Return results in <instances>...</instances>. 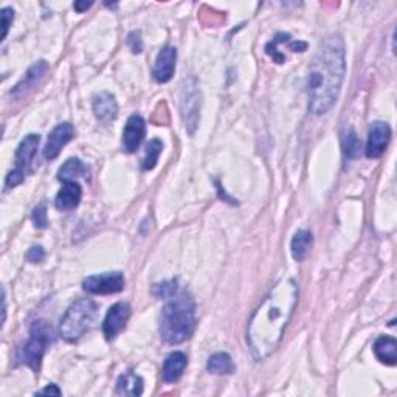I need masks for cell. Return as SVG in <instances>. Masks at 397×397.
Wrapping results in <instances>:
<instances>
[{"instance_id": "obj_28", "label": "cell", "mask_w": 397, "mask_h": 397, "mask_svg": "<svg viewBox=\"0 0 397 397\" xmlns=\"http://www.w3.org/2000/svg\"><path fill=\"white\" fill-rule=\"evenodd\" d=\"M46 258V252H44L42 247H32L27 253V259L30 262H41Z\"/></svg>"}, {"instance_id": "obj_2", "label": "cell", "mask_w": 397, "mask_h": 397, "mask_svg": "<svg viewBox=\"0 0 397 397\" xmlns=\"http://www.w3.org/2000/svg\"><path fill=\"white\" fill-rule=\"evenodd\" d=\"M344 72L346 53L341 36L331 34L320 42L307 78L309 109L312 114L323 115L332 109L339 100Z\"/></svg>"}, {"instance_id": "obj_8", "label": "cell", "mask_w": 397, "mask_h": 397, "mask_svg": "<svg viewBox=\"0 0 397 397\" xmlns=\"http://www.w3.org/2000/svg\"><path fill=\"white\" fill-rule=\"evenodd\" d=\"M391 140V127L388 123L376 122L372 123L368 132V141H366L365 154L368 159H379Z\"/></svg>"}, {"instance_id": "obj_9", "label": "cell", "mask_w": 397, "mask_h": 397, "mask_svg": "<svg viewBox=\"0 0 397 397\" xmlns=\"http://www.w3.org/2000/svg\"><path fill=\"white\" fill-rule=\"evenodd\" d=\"M181 110L183 123L191 134L197 127L199 123V114H200V95L196 86L186 84L182 92V101H181Z\"/></svg>"}, {"instance_id": "obj_5", "label": "cell", "mask_w": 397, "mask_h": 397, "mask_svg": "<svg viewBox=\"0 0 397 397\" xmlns=\"http://www.w3.org/2000/svg\"><path fill=\"white\" fill-rule=\"evenodd\" d=\"M53 341V329L47 321H34L30 329V337L25 344H22L16 354V362L25 365L33 371H39L42 357L46 354L48 344Z\"/></svg>"}, {"instance_id": "obj_29", "label": "cell", "mask_w": 397, "mask_h": 397, "mask_svg": "<svg viewBox=\"0 0 397 397\" xmlns=\"http://www.w3.org/2000/svg\"><path fill=\"white\" fill-rule=\"evenodd\" d=\"M37 394H42V396H47V394H53V396H61V389H59L56 385H48L47 388H44L41 389L39 393Z\"/></svg>"}, {"instance_id": "obj_12", "label": "cell", "mask_w": 397, "mask_h": 397, "mask_svg": "<svg viewBox=\"0 0 397 397\" xmlns=\"http://www.w3.org/2000/svg\"><path fill=\"white\" fill-rule=\"evenodd\" d=\"M146 134V123L140 115H132L127 119L123 131V148L127 154H134L140 148Z\"/></svg>"}, {"instance_id": "obj_21", "label": "cell", "mask_w": 397, "mask_h": 397, "mask_svg": "<svg viewBox=\"0 0 397 397\" xmlns=\"http://www.w3.org/2000/svg\"><path fill=\"white\" fill-rule=\"evenodd\" d=\"M87 167L79 159H69L58 172V178L63 182H74V178L84 177Z\"/></svg>"}, {"instance_id": "obj_17", "label": "cell", "mask_w": 397, "mask_h": 397, "mask_svg": "<svg viewBox=\"0 0 397 397\" xmlns=\"http://www.w3.org/2000/svg\"><path fill=\"white\" fill-rule=\"evenodd\" d=\"M82 197V190L77 182H65L61 190H59L55 205L61 211H70L74 209L81 202Z\"/></svg>"}, {"instance_id": "obj_24", "label": "cell", "mask_w": 397, "mask_h": 397, "mask_svg": "<svg viewBox=\"0 0 397 397\" xmlns=\"http://www.w3.org/2000/svg\"><path fill=\"white\" fill-rule=\"evenodd\" d=\"M162 149H163V143L160 140H151L146 145L145 157H143V169L145 171L155 168V164H157V162H159V157L162 154Z\"/></svg>"}, {"instance_id": "obj_11", "label": "cell", "mask_w": 397, "mask_h": 397, "mask_svg": "<svg viewBox=\"0 0 397 397\" xmlns=\"http://www.w3.org/2000/svg\"><path fill=\"white\" fill-rule=\"evenodd\" d=\"M74 136V129L70 123H61L58 124L53 131L50 132L47 145L44 148V157L47 160H55L61 152V149L72 141Z\"/></svg>"}, {"instance_id": "obj_6", "label": "cell", "mask_w": 397, "mask_h": 397, "mask_svg": "<svg viewBox=\"0 0 397 397\" xmlns=\"http://www.w3.org/2000/svg\"><path fill=\"white\" fill-rule=\"evenodd\" d=\"M39 141L41 137L36 134H30L20 141L16 155H14V169L10 171V174L5 178L6 188H14V186L24 182L25 176L32 169V162L37 152V148H39Z\"/></svg>"}, {"instance_id": "obj_15", "label": "cell", "mask_w": 397, "mask_h": 397, "mask_svg": "<svg viewBox=\"0 0 397 397\" xmlns=\"http://www.w3.org/2000/svg\"><path fill=\"white\" fill-rule=\"evenodd\" d=\"M48 70V65L46 61H39V63H36L32 69H30L27 72V74L24 78L20 79V82H18V86L13 89L11 91V96L13 98H22V96H25L28 93V91H32V89L39 82L42 78H44V74L47 73Z\"/></svg>"}, {"instance_id": "obj_1", "label": "cell", "mask_w": 397, "mask_h": 397, "mask_svg": "<svg viewBox=\"0 0 397 397\" xmlns=\"http://www.w3.org/2000/svg\"><path fill=\"white\" fill-rule=\"evenodd\" d=\"M297 301V282L292 278H282L258 306L247 329V344L254 360H264L280 346Z\"/></svg>"}, {"instance_id": "obj_19", "label": "cell", "mask_w": 397, "mask_h": 397, "mask_svg": "<svg viewBox=\"0 0 397 397\" xmlns=\"http://www.w3.org/2000/svg\"><path fill=\"white\" fill-rule=\"evenodd\" d=\"M117 394L119 396H141L143 394V379L134 371H127L119 376L117 382Z\"/></svg>"}, {"instance_id": "obj_22", "label": "cell", "mask_w": 397, "mask_h": 397, "mask_svg": "<svg viewBox=\"0 0 397 397\" xmlns=\"http://www.w3.org/2000/svg\"><path fill=\"white\" fill-rule=\"evenodd\" d=\"M207 368L209 372L223 376V374H231L235 371V363L227 352H217L208 358Z\"/></svg>"}, {"instance_id": "obj_13", "label": "cell", "mask_w": 397, "mask_h": 397, "mask_svg": "<svg viewBox=\"0 0 397 397\" xmlns=\"http://www.w3.org/2000/svg\"><path fill=\"white\" fill-rule=\"evenodd\" d=\"M177 50L174 47H164L155 58L152 74L157 82H168L176 72Z\"/></svg>"}, {"instance_id": "obj_16", "label": "cell", "mask_w": 397, "mask_h": 397, "mask_svg": "<svg viewBox=\"0 0 397 397\" xmlns=\"http://www.w3.org/2000/svg\"><path fill=\"white\" fill-rule=\"evenodd\" d=\"M186 365H188V357H186L183 352L181 351L172 352L163 363V370H162L163 380L168 382V384H174V382L182 377Z\"/></svg>"}, {"instance_id": "obj_7", "label": "cell", "mask_w": 397, "mask_h": 397, "mask_svg": "<svg viewBox=\"0 0 397 397\" xmlns=\"http://www.w3.org/2000/svg\"><path fill=\"white\" fill-rule=\"evenodd\" d=\"M82 289L92 295H112L124 289V276L119 272L89 276L82 281Z\"/></svg>"}, {"instance_id": "obj_23", "label": "cell", "mask_w": 397, "mask_h": 397, "mask_svg": "<svg viewBox=\"0 0 397 397\" xmlns=\"http://www.w3.org/2000/svg\"><path fill=\"white\" fill-rule=\"evenodd\" d=\"M341 148H343V154L346 159H356L360 152L362 148V141L358 138V136L356 134L354 129H346L341 134Z\"/></svg>"}, {"instance_id": "obj_14", "label": "cell", "mask_w": 397, "mask_h": 397, "mask_svg": "<svg viewBox=\"0 0 397 397\" xmlns=\"http://www.w3.org/2000/svg\"><path fill=\"white\" fill-rule=\"evenodd\" d=\"M93 114L103 124H109L110 122H114L118 115V104L115 96L109 92H101L98 95H95L93 103Z\"/></svg>"}, {"instance_id": "obj_30", "label": "cell", "mask_w": 397, "mask_h": 397, "mask_svg": "<svg viewBox=\"0 0 397 397\" xmlns=\"http://www.w3.org/2000/svg\"><path fill=\"white\" fill-rule=\"evenodd\" d=\"M93 4L92 2H74V10H77L78 13H84L86 10H89L91 8Z\"/></svg>"}, {"instance_id": "obj_10", "label": "cell", "mask_w": 397, "mask_h": 397, "mask_svg": "<svg viewBox=\"0 0 397 397\" xmlns=\"http://www.w3.org/2000/svg\"><path fill=\"white\" fill-rule=\"evenodd\" d=\"M131 317V306L127 303H117L109 309L103 323V332L108 340H114L115 337L126 327L127 320Z\"/></svg>"}, {"instance_id": "obj_4", "label": "cell", "mask_w": 397, "mask_h": 397, "mask_svg": "<svg viewBox=\"0 0 397 397\" xmlns=\"http://www.w3.org/2000/svg\"><path fill=\"white\" fill-rule=\"evenodd\" d=\"M96 317H98V306L92 299H78L67 309L65 315L59 325V335L65 341L74 343L81 337H84L87 332H91Z\"/></svg>"}, {"instance_id": "obj_18", "label": "cell", "mask_w": 397, "mask_h": 397, "mask_svg": "<svg viewBox=\"0 0 397 397\" xmlns=\"http://www.w3.org/2000/svg\"><path fill=\"white\" fill-rule=\"evenodd\" d=\"M374 354L382 363L394 366L397 363V341L389 335H382L374 343Z\"/></svg>"}, {"instance_id": "obj_26", "label": "cell", "mask_w": 397, "mask_h": 397, "mask_svg": "<svg viewBox=\"0 0 397 397\" xmlns=\"http://www.w3.org/2000/svg\"><path fill=\"white\" fill-rule=\"evenodd\" d=\"M127 44H129V47L134 53H141V50H143V42H141L140 32H132L129 36H127Z\"/></svg>"}, {"instance_id": "obj_3", "label": "cell", "mask_w": 397, "mask_h": 397, "mask_svg": "<svg viewBox=\"0 0 397 397\" xmlns=\"http://www.w3.org/2000/svg\"><path fill=\"white\" fill-rule=\"evenodd\" d=\"M162 311L160 334L169 344H178L190 339L196 329V303L186 290L177 289L167 298Z\"/></svg>"}, {"instance_id": "obj_25", "label": "cell", "mask_w": 397, "mask_h": 397, "mask_svg": "<svg viewBox=\"0 0 397 397\" xmlns=\"http://www.w3.org/2000/svg\"><path fill=\"white\" fill-rule=\"evenodd\" d=\"M32 221L34 223V227L36 228H47V207L46 204H41V205H37L34 209H33V214H32Z\"/></svg>"}, {"instance_id": "obj_20", "label": "cell", "mask_w": 397, "mask_h": 397, "mask_svg": "<svg viewBox=\"0 0 397 397\" xmlns=\"http://www.w3.org/2000/svg\"><path fill=\"white\" fill-rule=\"evenodd\" d=\"M313 244V236L311 231L307 230H298L295 236L292 237L290 242V252L295 261H304L309 254Z\"/></svg>"}, {"instance_id": "obj_27", "label": "cell", "mask_w": 397, "mask_h": 397, "mask_svg": "<svg viewBox=\"0 0 397 397\" xmlns=\"http://www.w3.org/2000/svg\"><path fill=\"white\" fill-rule=\"evenodd\" d=\"M2 27H4V33H2V41L6 37V34H8V30H10V25L13 24V19H14V10L11 8H4L2 10Z\"/></svg>"}]
</instances>
